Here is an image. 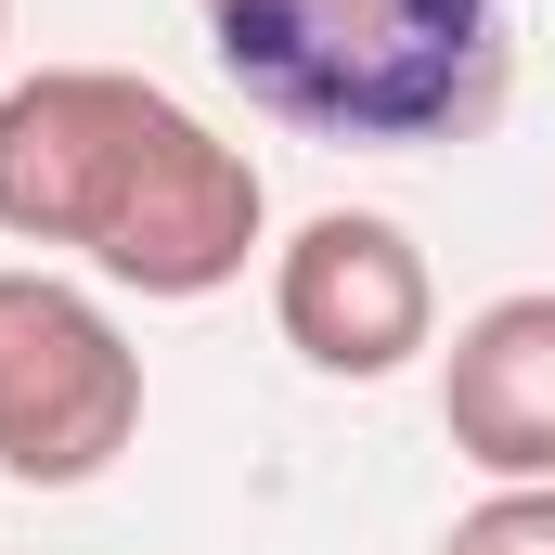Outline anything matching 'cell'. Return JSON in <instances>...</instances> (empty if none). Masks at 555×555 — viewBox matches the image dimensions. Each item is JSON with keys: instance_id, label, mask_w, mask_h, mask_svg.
Returning <instances> with one entry per match:
<instances>
[{"instance_id": "1", "label": "cell", "mask_w": 555, "mask_h": 555, "mask_svg": "<svg viewBox=\"0 0 555 555\" xmlns=\"http://www.w3.org/2000/svg\"><path fill=\"white\" fill-rule=\"evenodd\" d=\"M0 233L130 297H220L272 233V181L130 65H39L0 91Z\"/></svg>"}, {"instance_id": "2", "label": "cell", "mask_w": 555, "mask_h": 555, "mask_svg": "<svg viewBox=\"0 0 555 555\" xmlns=\"http://www.w3.org/2000/svg\"><path fill=\"white\" fill-rule=\"evenodd\" d=\"M194 26L272 130L349 155L478 142L517 91L504 0H194Z\"/></svg>"}, {"instance_id": "3", "label": "cell", "mask_w": 555, "mask_h": 555, "mask_svg": "<svg viewBox=\"0 0 555 555\" xmlns=\"http://www.w3.org/2000/svg\"><path fill=\"white\" fill-rule=\"evenodd\" d=\"M142 439V349L65 272H0V478L91 491Z\"/></svg>"}, {"instance_id": "4", "label": "cell", "mask_w": 555, "mask_h": 555, "mask_svg": "<svg viewBox=\"0 0 555 555\" xmlns=\"http://www.w3.org/2000/svg\"><path fill=\"white\" fill-rule=\"evenodd\" d=\"M272 323L284 349L336 388H388L439 349V272L388 207H323L272 246Z\"/></svg>"}, {"instance_id": "5", "label": "cell", "mask_w": 555, "mask_h": 555, "mask_svg": "<svg viewBox=\"0 0 555 555\" xmlns=\"http://www.w3.org/2000/svg\"><path fill=\"white\" fill-rule=\"evenodd\" d=\"M439 426H452V452L491 491L555 478V284H517V297H491V310L452 323V349H439Z\"/></svg>"}, {"instance_id": "6", "label": "cell", "mask_w": 555, "mask_h": 555, "mask_svg": "<svg viewBox=\"0 0 555 555\" xmlns=\"http://www.w3.org/2000/svg\"><path fill=\"white\" fill-rule=\"evenodd\" d=\"M439 555H555V478H517V491H478L452 530H439Z\"/></svg>"}, {"instance_id": "7", "label": "cell", "mask_w": 555, "mask_h": 555, "mask_svg": "<svg viewBox=\"0 0 555 555\" xmlns=\"http://www.w3.org/2000/svg\"><path fill=\"white\" fill-rule=\"evenodd\" d=\"M0 39H13V0H0Z\"/></svg>"}]
</instances>
